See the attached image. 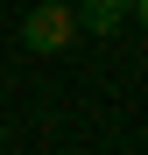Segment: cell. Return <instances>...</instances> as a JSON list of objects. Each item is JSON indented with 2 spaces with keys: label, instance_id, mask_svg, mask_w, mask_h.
<instances>
[{
  "label": "cell",
  "instance_id": "3957f363",
  "mask_svg": "<svg viewBox=\"0 0 148 155\" xmlns=\"http://www.w3.org/2000/svg\"><path fill=\"white\" fill-rule=\"evenodd\" d=\"M134 14H141V28H148V0H134Z\"/></svg>",
  "mask_w": 148,
  "mask_h": 155
},
{
  "label": "cell",
  "instance_id": "7a4b0ae2",
  "mask_svg": "<svg viewBox=\"0 0 148 155\" xmlns=\"http://www.w3.org/2000/svg\"><path fill=\"white\" fill-rule=\"evenodd\" d=\"M127 14H134V0H85V7H78V28H92V35H113Z\"/></svg>",
  "mask_w": 148,
  "mask_h": 155
},
{
  "label": "cell",
  "instance_id": "6da1fadb",
  "mask_svg": "<svg viewBox=\"0 0 148 155\" xmlns=\"http://www.w3.org/2000/svg\"><path fill=\"white\" fill-rule=\"evenodd\" d=\"M71 42H78V7H64V0H35V7L21 14V49H35V57H64Z\"/></svg>",
  "mask_w": 148,
  "mask_h": 155
}]
</instances>
